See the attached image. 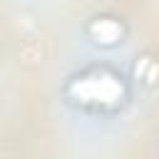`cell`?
<instances>
[{"mask_svg":"<svg viewBox=\"0 0 159 159\" xmlns=\"http://www.w3.org/2000/svg\"><path fill=\"white\" fill-rule=\"evenodd\" d=\"M72 87L77 89L75 97L82 104H117L124 97V89L119 84L117 75L109 72H89L82 75L72 82Z\"/></svg>","mask_w":159,"mask_h":159,"instance_id":"cell-1","label":"cell"},{"mask_svg":"<svg viewBox=\"0 0 159 159\" xmlns=\"http://www.w3.org/2000/svg\"><path fill=\"white\" fill-rule=\"evenodd\" d=\"M87 32H89V37H94V42H99V45H117V42H122V37H124V30H122V25H119L114 17H94V20L89 22Z\"/></svg>","mask_w":159,"mask_h":159,"instance_id":"cell-2","label":"cell"}]
</instances>
